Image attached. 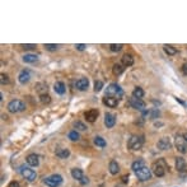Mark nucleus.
<instances>
[{"label":"nucleus","instance_id":"obj_1","mask_svg":"<svg viewBox=\"0 0 187 187\" xmlns=\"http://www.w3.org/2000/svg\"><path fill=\"white\" fill-rule=\"evenodd\" d=\"M167 169H168V165L164 159H158L152 165V172L157 176V177H163L165 174V172H167Z\"/></svg>","mask_w":187,"mask_h":187},{"label":"nucleus","instance_id":"obj_2","mask_svg":"<svg viewBox=\"0 0 187 187\" xmlns=\"http://www.w3.org/2000/svg\"><path fill=\"white\" fill-rule=\"evenodd\" d=\"M144 144V136H138V135H132L127 141V148L130 150H140Z\"/></svg>","mask_w":187,"mask_h":187},{"label":"nucleus","instance_id":"obj_3","mask_svg":"<svg viewBox=\"0 0 187 187\" xmlns=\"http://www.w3.org/2000/svg\"><path fill=\"white\" fill-rule=\"evenodd\" d=\"M106 96L107 97H115V98H120L123 96V90L122 88L116 84V83H112V84H110L106 89Z\"/></svg>","mask_w":187,"mask_h":187},{"label":"nucleus","instance_id":"obj_4","mask_svg":"<svg viewBox=\"0 0 187 187\" xmlns=\"http://www.w3.org/2000/svg\"><path fill=\"white\" fill-rule=\"evenodd\" d=\"M6 108L10 113H18V112H22V111L26 110V105L19 99H13V101H10L8 103Z\"/></svg>","mask_w":187,"mask_h":187},{"label":"nucleus","instance_id":"obj_5","mask_svg":"<svg viewBox=\"0 0 187 187\" xmlns=\"http://www.w3.org/2000/svg\"><path fill=\"white\" fill-rule=\"evenodd\" d=\"M19 172H20V174L23 176V177L27 180V181H29V182H33L35 180H36V177H37V174H36V172L31 168V167H28V165H20L19 167Z\"/></svg>","mask_w":187,"mask_h":187},{"label":"nucleus","instance_id":"obj_6","mask_svg":"<svg viewBox=\"0 0 187 187\" xmlns=\"http://www.w3.org/2000/svg\"><path fill=\"white\" fill-rule=\"evenodd\" d=\"M44 183L48 187H59L62 183V177L60 174H52L44 178Z\"/></svg>","mask_w":187,"mask_h":187},{"label":"nucleus","instance_id":"obj_7","mask_svg":"<svg viewBox=\"0 0 187 187\" xmlns=\"http://www.w3.org/2000/svg\"><path fill=\"white\" fill-rule=\"evenodd\" d=\"M135 174H136V177H138L139 181L144 182V181H148V180L152 178V169H149L147 165H145V167H143L141 169L135 172Z\"/></svg>","mask_w":187,"mask_h":187},{"label":"nucleus","instance_id":"obj_8","mask_svg":"<svg viewBox=\"0 0 187 187\" xmlns=\"http://www.w3.org/2000/svg\"><path fill=\"white\" fill-rule=\"evenodd\" d=\"M174 145H176V149H177L180 153H182V154H186V153H187V143H186V140L183 139L182 135H177V136H176Z\"/></svg>","mask_w":187,"mask_h":187},{"label":"nucleus","instance_id":"obj_9","mask_svg":"<svg viewBox=\"0 0 187 187\" xmlns=\"http://www.w3.org/2000/svg\"><path fill=\"white\" fill-rule=\"evenodd\" d=\"M129 105H130L132 108L139 110V111H144V110H145V106H147L143 99H140V98H135V97H131V98L129 99Z\"/></svg>","mask_w":187,"mask_h":187},{"label":"nucleus","instance_id":"obj_10","mask_svg":"<svg viewBox=\"0 0 187 187\" xmlns=\"http://www.w3.org/2000/svg\"><path fill=\"white\" fill-rule=\"evenodd\" d=\"M74 85L78 90H85L89 87V80L87 78H80L74 83Z\"/></svg>","mask_w":187,"mask_h":187},{"label":"nucleus","instance_id":"obj_11","mask_svg":"<svg viewBox=\"0 0 187 187\" xmlns=\"http://www.w3.org/2000/svg\"><path fill=\"white\" fill-rule=\"evenodd\" d=\"M157 147H158V149H160V150H168V149H171V147H172V143H171L169 138H162V139L158 141Z\"/></svg>","mask_w":187,"mask_h":187},{"label":"nucleus","instance_id":"obj_12","mask_svg":"<svg viewBox=\"0 0 187 187\" xmlns=\"http://www.w3.org/2000/svg\"><path fill=\"white\" fill-rule=\"evenodd\" d=\"M31 79V73L28 70H22L19 73V75H18V80L20 84H27V83Z\"/></svg>","mask_w":187,"mask_h":187},{"label":"nucleus","instance_id":"obj_13","mask_svg":"<svg viewBox=\"0 0 187 187\" xmlns=\"http://www.w3.org/2000/svg\"><path fill=\"white\" fill-rule=\"evenodd\" d=\"M84 117H85V120L88 122H94L97 120V117H98V111L97 110H89V111H87L84 113Z\"/></svg>","mask_w":187,"mask_h":187},{"label":"nucleus","instance_id":"obj_14","mask_svg":"<svg viewBox=\"0 0 187 187\" xmlns=\"http://www.w3.org/2000/svg\"><path fill=\"white\" fill-rule=\"evenodd\" d=\"M115 123H116L115 116H113L112 113H106V115H105V125H106V126L108 129H111V127L115 126Z\"/></svg>","mask_w":187,"mask_h":187},{"label":"nucleus","instance_id":"obj_15","mask_svg":"<svg viewBox=\"0 0 187 187\" xmlns=\"http://www.w3.org/2000/svg\"><path fill=\"white\" fill-rule=\"evenodd\" d=\"M28 165H31V167H37V165L39 164V160H38V155L37 154H29L28 157L26 158Z\"/></svg>","mask_w":187,"mask_h":187},{"label":"nucleus","instance_id":"obj_16","mask_svg":"<svg viewBox=\"0 0 187 187\" xmlns=\"http://www.w3.org/2000/svg\"><path fill=\"white\" fill-rule=\"evenodd\" d=\"M103 103H105L106 106L113 108V107H117V105H118V99L115 98V97H107V96H106L105 98H103Z\"/></svg>","mask_w":187,"mask_h":187},{"label":"nucleus","instance_id":"obj_17","mask_svg":"<svg viewBox=\"0 0 187 187\" xmlns=\"http://www.w3.org/2000/svg\"><path fill=\"white\" fill-rule=\"evenodd\" d=\"M176 169L178 172H183L186 169V162L183 158H181V157L176 158Z\"/></svg>","mask_w":187,"mask_h":187},{"label":"nucleus","instance_id":"obj_18","mask_svg":"<svg viewBox=\"0 0 187 187\" xmlns=\"http://www.w3.org/2000/svg\"><path fill=\"white\" fill-rule=\"evenodd\" d=\"M71 176H73V178L77 180V181H81L83 177H84V174H83V171L79 169V168H73L71 169Z\"/></svg>","mask_w":187,"mask_h":187},{"label":"nucleus","instance_id":"obj_19","mask_svg":"<svg viewBox=\"0 0 187 187\" xmlns=\"http://www.w3.org/2000/svg\"><path fill=\"white\" fill-rule=\"evenodd\" d=\"M54 89H55V92L57 93V94H64L65 90H66L65 84L62 81H56L54 84Z\"/></svg>","mask_w":187,"mask_h":187},{"label":"nucleus","instance_id":"obj_20","mask_svg":"<svg viewBox=\"0 0 187 187\" xmlns=\"http://www.w3.org/2000/svg\"><path fill=\"white\" fill-rule=\"evenodd\" d=\"M122 65L123 66H131V65H134V57L131 55H129V54L123 55L122 56Z\"/></svg>","mask_w":187,"mask_h":187},{"label":"nucleus","instance_id":"obj_21","mask_svg":"<svg viewBox=\"0 0 187 187\" xmlns=\"http://www.w3.org/2000/svg\"><path fill=\"white\" fill-rule=\"evenodd\" d=\"M163 50H164V52L167 54L168 56H173V55L177 54V48L173 47L172 45H164V46H163Z\"/></svg>","mask_w":187,"mask_h":187},{"label":"nucleus","instance_id":"obj_22","mask_svg":"<svg viewBox=\"0 0 187 187\" xmlns=\"http://www.w3.org/2000/svg\"><path fill=\"white\" fill-rule=\"evenodd\" d=\"M143 167H145V162H144V160H141V159L135 160V162L131 164V168H132V171H134V172H136V171L141 169Z\"/></svg>","mask_w":187,"mask_h":187},{"label":"nucleus","instance_id":"obj_23","mask_svg":"<svg viewBox=\"0 0 187 187\" xmlns=\"http://www.w3.org/2000/svg\"><path fill=\"white\" fill-rule=\"evenodd\" d=\"M38 60V56L37 55H33V54H26L23 56V61L24 62H28V64H32V62H36Z\"/></svg>","mask_w":187,"mask_h":187},{"label":"nucleus","instance_id":"obj_24","mask_svg":"<svg viewBox=\"0 0 187 187\" xmlns=\"http://www.w3.org/2000/svg\"><path fill=\"white\" fill-rule=\"evenodd\" d=\"M110 172L111 174H117L120 172V167H118V164L116 160H111L110 162Z\"/></svg>","mask_w":187,"mask_h":187},{"label":"nucleus","instance_id":"obj_25","mask_svg":"<svg viewBox=\"0 0 187 187\" xmlns=\"http://www.w3.org/2000/svg\"><path fill=\"white\" fill-rule=\"evenodd\" d=\"M36 88H37V92L39 93L41 96H44V94H47V85L45 84V83H37L36 84Z\"/></svg>","mask_w":187,"mask_h":187},{"label":"nucleus","instance_id":"obj_26","mask_svg":"<svg viewBox=\"0 0 187 187\" xmlns=\"http://www.w3.org/2000/svg\"><path fill=\"white\" fill-rule=\"evenodd\" d=\"M123 65L122 64H115L113 65V68H112V71H113V74L115 75H120V74H122L123 73Z\"/></svg>","mask_w":187,"mask_h":187},{"label":"nucleus","instance_id":"obj_27","mask_svg":"<svg viewBox=\"0 0 187 187\" xmlns=\"http://www.w3.org/2000/svg\"><path fill=\"white\" fill-rule=\"evenodd\" d=\"M132 97H135V98H143L144 97V90H143V88H140V87H136L134 90H132Z\"/></svg>","mask_w":187,"mask_h":187},{"label":"nucleus","instance_id":"obj_28","mask_svg":"<svg viewBox=\"0 0 187 187\" xmlns=\"http://www.w3.org/2000/svg\"><path fill=\"white\" fill-rule=\"evenodd\" d=\"M93 143H94V145H97V147L99 148H105L106 147V140L101 138V136H96L94 140H93Z\"/></svg>","mask_w":187,"mask_h":187},{"label":"nucleus","instance_id":"obj_29","mask_svg":"<svg viewBox=\"0 0 187 187\" xmlns=\"http://www.w3.org/2000/svg\"><path fill=\"white\" fill-rule=\"evenodd\" d=\"M56 155L59 158H68L69 155H70V152H69V149H59V150H56Z\"/></svg>","mask_w":187,"mask_h":187},{"label":"nucleus","instance_id":"obj_30","mask_svg":"<svg viewBox=\"0 0 187 187\" xmlns=\"http://www.w3.org/2000/svg\"><path fill=\"white\" fill-rule=\"evenodd\" d=\"M68 136H69V139H70V140H73V141H78V140L80 139V135H79V132H78L77 130L70 131Z\"/></svg>","mask_w":187,"mask_h":187},{"label":"nucleus","instance_id":"obj_31","mask_svg":"<svg viewBox=\"0 0 187 187\" xmlns=\"http://www.w3.org/2000/svg\"><path fill=\"white\" fill-rule=\"evenodd\" d=\"M122 47H123V45H121V44H111L110 45V50L112 51V52H118V51H121L122 50Z\"/></svg>","mask_w":187,"mask_h":187},{"label":"nucleus","instance_id":"obj_32","mask_svg":"<svg viewBox=\"0 0 187 187\" xmlns=\"http://www.w3.org/2000/svg\"><path fill=\"white\" fill-rule=\"evenodd\" d=\"M74 127L78 130V131H85L87 130V126L83 122H80V121H77V122H74Z\"/></svg>","mask_w":187,"mask_h":187},{"label":"nucleus","instance_id":"obj_33","mask_svg":"<svg viewBox=\"0 0 187 187\" xmlns=\"http://www.w3.org/2000/svg\"><path fill=\"white\" fill-rule=\"evenodd\" d=\"M41 102L44 103V105H48V103L51 102V97L48 94H44V96H41Z\"/></svg>","mask_w":187,"mask_h":187},{"label":"nucleus","instance_id":"obj_34","mask_svg":"<svg viewBox=\"0 0 187 187\" xmlns=\"http://www.w3.org/2000/svg\"><path fill=\"white\" fill-rule=\"evenodd\" d=\"M149 117H150L152 120L158 118V117H159V111H158V110H152L150 113H149Z\"/></svg>","mask_w":187,"mask_h":187},{"label":"nucleus","instance_id":"obj_35","mask_svg":"<svg viewBox=\"0 0 187 187\" xmlns=\"http://www.w3.org/2000/svg\"><path fill=\"white\" fill-rule=\"evenodd\" d=\"M102 88H103V83H102L101 80H97V81L94 83V92H101Z\"/></svg>","mask_w":187,"mask_h":187},{"label":"nucleus","instance_id":"obj_36","mask_svg":"<svg viewBox=\"0 0 187 187\" xmlns=\"http://www.w3.org/2000/svg\"><path fill=\"white\" fill-rule=\"evenodd\" d=\"M45 47H46V50H48V51H56L59 46H57V45H54V44H46Z\"/></svg>","mask_w":187,"mask_h":187},{"label":"nucleus","instance_id":"obj_37","mask_svg":"<svg viewBox=\"0 0 187 187\" xmlns=\"http://www.w3.org/2000/svg\"><path fill=\"white\" fill-rule=\"evenodd\" d=\"M0 81H2L3 85H4V84H8V83H9L8 75H5V74H0Z\"/></svg>","mask_w":187,"mask_h":187},{"label":"nucleus","instance_id":"obj_38","mask_svg":"<svg viewBox=\"0 0 187 187\" xmlns=\"http://www.w3.org/2000/svg\"><path fill=\"white\" fill-rule=\"evenodd\" d=\"M22 47L24 50H32V48H36V45H22Z\"/></svg>","mask_w":187,"mask_h":187},{"label":"nucleus","instance_id":"obj_39","mask_svg":"<svg viewBox=\"0 0 187 187\" xmlns=\"http://www.w3.org/2000/svg\"><path fill=\"white\" fill-rule=\"evenodd\" d=\"M75 47H77V50H79V51H83L87 46L84 45V44H79V45H75Z\"/></svg>","mask_w":187,"mask_h":187},{"label":"nucleus","instance_id":"obj_40","mask_svg":"<svg viewBox=\"0 0 187 187\" xmlns=\"http://www.w3.org/2000/svg\"><path fill=\"white\" fill-rule=\"evenodd\" d=\"M88 182H89V180H88V177H85V176H84V177H83V180L80 181V183H81V185H87Z\"/></svg>","mask_w":187,"mask_h":187},{"label":"nucleus","instance_id":"obj_41","mask_svg":"<svg viewBox=\"0 0 187 187\" xmlns=\"http://www.w3.org/2000/svg\"><path fill=\"white\" fill-rule=\"evenodd\" d=\"M182 73L185 75H187V62L186 64H183V66H182Z\"/></svg>","mask_w":187,"mask_h":187},{"label":"nucleus","instance_id":"obj_42","mask_svg":"<svg viewBox=\"0 0 187 187\" xmlns=\"http://www.w3.org/2000/svg\"><path fill=\"white\" fill-rule=\"evenodd\" d=\"M9 187H19V183H18V182H15V181H13V182H10V183H9Z\"/></svg>","mask_w":187,"mask_h":187},{"label":"nucleus","instance_id":"obj_43","mask_svg":"<svg viewBox=\"0 0 187 187\" xmlns=\"http://www.w3.org/2000/svg\"><path fill=\"white\" fill-rule=\"evenodd\" d=\"M127 181H129V176H123V177H122V182L123 183H127Z\"/></svg>","mask_w":187,"mask_h":187},{"label":"nucleus","instance_id":"obj_44","mask_svg":"<svg viewBox=\"0 0 187 187\" xmlns=\"http://www.w3.org/2000/svg\"><path fill=\"white\" fill-rule=\"evenodd\" d=\"M182 136H183V139L186 140V143H187V132H185L183 135H182Z\"/></svg>","mask_w":187,"mask_h":187}]
</instances>
